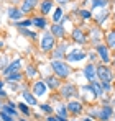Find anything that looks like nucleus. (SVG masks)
<instances>
[{"label": "nucleus", "instance_id": "f257e3e1", "mask_svg": "<svg viewBox=\"0 0 115 121\" xmlns=\"http://www.w3.org/2000/svg\"><path fill=\"white\" fill-rule=\"evenodd\" d=\"M51 69L54 70L56 77H59V79H66V77L71 75V67H69L67 62H62V60L54 59L53 62H51Z\"/></svg>", "mask_w": 115, "mask_h": 121}, {"label": "nucleus", "instance_id": "f03ea898", "mask_svg": "<svg viewBox=\"0 0 115 121\" xmlns=\"http://www.w3.org/2000/svg\"><path fill=\"white\" fill-rule=\"evenodd\" d=\"M54 36L51 35V33H48V31H44L43 33V36H41V43H39V48H41V51H44V52H48V51H51V49H54Z\"/></svg>", "mask_w": 115, "mask_h": 121}, {"label": "nucleus", "instance_id": "7ed1b4c3", "mask_svg": "<svg viewBox=\"0 0 115 121\" xmlns=\"http://www.w3.org/2000/svg\"><path fill=\"white\" fill-rule=\"evenodd\" d=\"M112 115H114V110H112L110 106H107V105L102 106L100 110H92V111H91V116H97L100 121H107Z\"/></svg>", "mask_w": 115, "mask_h": 121}, {"label": "nucleus", "instance_id": "20e7f679", "mask_svg": "<svg viewBox=\"0 0 115 121\" xmlns=\"http://www.w3.org/2000/svg\"><path fill=\"white\" fill-rule=\"evenodd\" d=\"M97 77L100 79V82H110L114 80V74H112V70H110V67H107V65H99L97 67Z\"/></svg>", "mask_w": 115, "mask_h": 121}, {"label": "nucleus", "instance_id": "39448f33", "mask_svg": "<svg viewBox=\"0 0 115 121\" xmlns=\"http://www.w3.org/2000/svg\"><path fill=\"white\" fill-rule=\"evenodd\" d=\"M87 57V54L84 51H79V49H71L67 54H66V59L67 62H79V60H84Z\"/></svg>", "mask_w": 115, "mask_h": 121}, {"label": "nucleus", "instance_id": "423d86ee", "mask_svg": "<svg viewBox=\"0 0 115 121\" xmlns=\"http://www.w3.org/2000/svg\"><path fill=\"white\" fill-rule=\"evenodd\" d=\"M46 93H48V85H46V82L44 80L35 82V85H33V95H35V97H44Z\"/></svg>", "mask_w": 115, "mask_h": 121}, {"label": "nucleus", "instance_id": "0eeeda50", "mask_svg": "<svg viewBox=\"0 0 115 121\" xmlns=\"http://www.w3.org/2000/svg\"><path fill=\"white\" fill-rule=\"evenodd\" d=\"M97 54L100 56V59H102L104 64H109L110 62V49L105 44H97Z\"/></svg>", "mask_w": 115, "mask_h": 121}, {"label": "nucleus", "instance_id": "6e6552de", "mask_svg": "<svg viewBox=\"0 0 115 121\" xmlns=\"http://www.w3.org/2000/svg\"><path fill=\"white\" fill-rule=\"evenodd\" d=\"M84 77L89 82H96L97 80V67L94 64H87L84 67Z\"/></svg>", "mask_w": 115, "mask_h": 121}, {"label": "nucleus", "instance_id": "1a4fd4ad", "mask_svg": "<svg viewBox=\"0 0 115 121\" xmlns=\"http://www.w3.org/2000/svg\"><path fill=\"white\" fill-rule=\"evenodd\" d=\"M20 67H21V59H15L12 64H8L2 72L3 75H10V74H15V72H20Z\"/></svg>", "mask_w": 115, "mask_h": 121}, {"label": "nucleus", "instance_id": "9d476101", "mask_svg": "<svg viewBox=\"0 0 115 121\" xmlns=\"http://www.w3.org/2000/svg\"><path fill=\"white\" fill-rule=\"evenodd\" d=\"M76 95H77L76 85H72V83H66V85H62V88H61V97L69 98V97H76Z\"/></svg>", "mask_w": 115, "mask_h": 121}, {"label": "nucleus", "instance_id": "9b49d317", "mask_svg": "<svg viewBox=\"0 0 115 121\" xmlns=\"http://www.w3.org/2000/svg\"><path fill=\"white\" fill-rule=\"evenodd\" d=\"M71 38H72V41H74V43H77V44H86V43H87V38H86L84 31H82V30H79V28L72 30Z\"/></svg>", "mask_w": 115, "mask_h": 121}, {"label": "nucleus", "instance_id": "f8f14e48", "mask_svg": "<svg viewBox=\"0 0 115 121\" xmlns=\"http://www.w3.org/2000/svg\"><path fill=\"white\" fill-rule=\"evenodd\" d=\"M66 51H67V43H59V46L54 49L53 57H54V59H58V60H61L64 56H66Z\"/></svg>", "mask_w": 115, "mask_h": 121}, {"label": "nucleus", "instance_id": "ddd939ff", "mask_svg": "<svg viewBox=\"0 0 115 121\" xmlns=\"http://www.w3.org/2000/svg\"><path fill=\"white\" fill-rule=\"evenodd\" d=\"M66 106H67V113H72V115L82 113V103H79V101H69Z\"/></svg>", "mask_w": 115, "mask_h": 121}, {"label": "nucleus", "instance_id": "4468645a", "mask_svg": "<svg viewBox=\"0 0 115 121\" xmlns=\"http://www.w3.org/2000/svg\"><path fill=\"white\" fill-rule=\"evenodd\" d=\"M51 35H53V36H58V38H64V35H66L64 26H62L61 23H53V26H51Z\"/></svg>", "mask_w": 115, "mask_h": 121}, {"label": "nucleus", "instance_id": "2eb2a0df", "mask_svg": "<svg viewBox=\"0 0 115 121\" xmlns=\"http://www.w3.org/2000/svg\"><path fill=\"white\" fill-rule=\"evenodd\" d=\"M8 17L12 18L13 21H20L21 20V17H23V12L20 10V8H15V7H12L10 10H8Z\"/></svg>", "mask_w": 115, "mask_h": 121}, {"label": "nucleus", "instance_id": "dca6fc26", "mask_svg": "<svg viewBox=\"0 0 115 121\" xmlns=\"http://www.w3.org/2000/svg\"><path fill=\"white\" fill-rule=\"evenodd\" d=\"M36 3H38V0H25L20 10H21L23 13H26V12H31V10L36 7Z\"/></svg>", "mask_w": 115, "mask_h": 121}, {"label": "nucleus", "instance_id": "f3484780", "mask_svg": "<svg viewBox=\"0 0 115 121\" xmlns=\"http://www.w3.org/2000/svg\"><path fill=\"white\" fill-rule=\"evenodd\" d=\"M39 8H41V13H43V15H48V13L53 10V2H51V0H43L41 5H39Z\"/></svg>", "mask_w": 115, "mask_h": 121}, {"label": "nucleus", "instance_id": "a211bd4d", "mask_svg": "<svg viewBox=\"0 0 115 121\" xmlns=\"http://www.w3.org/2000/svg\"><path fill=\"white\" fill-rule=\"evenodd\" d=\"M2 111H5V113H8L10 116H15L17 115V110H15V103H8V105H2Z\"/></svg>", "mask_w": 115, "mask_h": 121}, {"label": "nucleus", "instance_id": "6ab92c4d", "mask_svg": "<svg viewBox=\"0 0 115 121\" xmlns=\"http://www.w3.org/2000/svg\"><path fill=\"white\" fill-rule=\"evenodd\" d=\"M91 87H92V90H94V93H96V97H102L104 95V90H102V85H100V82H91Z\"/></svg>", "mask_w": 115, "mask_h": 121}, {"label": "nucleus", "instance_id": "aec40b11", "mask_svg": "<svg viewBox=\"0 0 115 121\" xmlns=\"http://www.w3.org/2000/svg\"><path fill=\"white\" fill-rule=\"evenodd\" d=\"M33 25L41 28V30H44L48 26V21H46V18H43V17H36V18H33Z\"/></svg>", "mask_w": 115, "mask_h": 121}, {"label": "nucleus", "instance_id": "412c9836", "mask_svg": "<svg viewBox=\"0 0 115 121\" xmlns=\"http://www.w3.org/2000/svg\"><path fill=\"white\" fill-rule=\"evenodd\" d=\"M56 113H58V116H59V118H66V116H67V106H64L62 103H58Z\"/></svg>", "mask_w": 115, "mask_h": 121}, {"label": "nucleus", "instance_id": "4be33fe9", "mask_svg": "<svg viewBox=\"0 0 115 121\" xmlns=\"http://www.w3.org/2000/svg\"><path fill=\"white\" fill-rule=\"evenodd\" d=\"M44 82H46L48 88H53V90H54V88L59 87V80H58V77H48Z\"/></svg>", "mask_w": 115, "mask_h": 121}, {"label": "nucleus", "instance_id": "5701e85b", "mask_svg": "<svg viewBox=\"0 0 115 121\" xmlns=\"http://www.w3.org/2000/svg\"><path fill=\"white\" fill-rule=\"evenodd\" d=\"M23 98L26 100L28 105H31V106H35V105H36V97H35V95H31L30 92H23Z\"/></svg>", "mask_w": 115, "mask_h": 121}, {"label": "nucleus", "instance_id": "b1692460", "mask_svg": "<svg viewBox=\"0 0 115 121\" xmlns=\"http://www.w3.org/2000/svg\"><path fill=\"white\" fill-rule=\"evenodd\" d=\"M107 48H109V49L114 48V49H115V30H114V31H110V33L107 35Z\"/></svg>", "mask_w": 115, "mask_h": 121}, {"label": "nucleus", "instance_id": "393cba45", "mask_svg": "<svg viewBox=\"0 0 115 121\" xmlns=\"http://www.w3.org/2000/svg\"><path fill=\"white\" fill-rule=\"evenodd\" d=\"M109 0H92V8H105Z\"/></svg>", "mask_w": 115, "mask_h": 121}, {"label": "nucleus", "instance_id": "a878e982", "mask_svg": "<svg viewBox=\"0 0 115 121\" xmlns=\"http://www.w3.org/2000/svg\"><path fill=\"white\" fill-rule=\"evenodd\" d=\"M62 20V10L61 8H56L54 13H53V23H59Z\"/></svg>", "mask_w": 115, "mask_h": 121}, {"label": "nucleus", "instance_id": "bb28decb", "mask_svg": "<svg viewBox=\"0 0 115 121\" xmlns=\"http://www.w3.org/2000/svg\"><path fill=\"white\" fill-rule=\"evenodd\" d=\"M18 110L23 113V115H26V116H30V115H31V111H30V108H28V105H26V103H18Z\"/></svg>", "mask_w": 115, "mask_h": 121}, {"label": "nucleus", "instance_id": "cd10ccee", "mask_svg": "<svg viewBox=\"0 0 115 121\" xmlns=\"http://www.w3.org/2000/svg\"><path fill=\"white\" fill-rule=\"evenodd\" d=\"M105 18H107V12H105V10H104V12H97V13H96L97 23H104V21H105Z\"/></svg>", "mask_w": 115, "mask_h": 121}, {"label": "nucleus", "instance_id": "c85d7f7f", "mask_svg": "<svg viewBox=\"0 0 115 121\" xmlns=\"http://www.w3.org/2000/svg\"><path fill=\"white\" fill-rule=\"evenodd\" d=\"M36 75H38V70H36L33 65H30V67L26 69V77H30V79H31V77H36Z\"/></svg>", "mask_w": 115, "mask_h": 121}, {"label": "nucleus", "instance_id": "c756f323", "mask_svg": "<svg viewBox=\"0 0 115 121\" xmlns=\"http://www.w3.org/2000/svg\"><path fill=\"white\" fill-rule=\"evenodd\" d=\"M12 80H21V74L20 72H15V74H10V75H7V82H12Z\"/></svg>", "mask_w": 115, "mask_h": 121}, {"label": "nucleus", "instance_id": "7c9ffc66", "mask_svg": "<svg viewBox=\"0 0 115 121\" xmlns=\"http://www.w3.org/2000/svg\"><path fill=\"white\" fill-rule=\"evenodd\" d=\"M0 120H2V121H15V118L10 116V115L5 113V111H0Z\"/></svg>", "mask_w": 115, "mask_h": 121}, {"label": "nucleus", "instance_id": "2f4dec72", "mask_svg": "<svg viewBox=\"0 0 115 121\" xmlns=\"http://www.w3.org/2000/svg\"><path fill=\"white\" fill-rule=\"evenodd\" d=\"M79 15H81L82 20H89V18H91V12H89V10H81Z\"/></svg>", "mask_w": 115, "mask_h": 121}, {"label": "nucleus", "instance_id": "473e14b6", "mask_svg": "<svg viewBox=\"0 0 115 121\" xmlns=\"http://www.w3.org/2000/svg\"><path fill=\"white\" fill-rule=\"evenodd\" d=\"M33 25V20H25V21H18L20 28H26V26H31Z\"/></svg>", "mask_w": 115, "mask_h": 121}, {"label": "nucleus", "instance_id": "72a5a7b5", "mask_svg": "<svg viewBox=\"0 0 115 121\" xmlns=\"http://www.w3.org/2000/svg\"><path fill=\"white\" fill-rule=\"evenodd\" d=\"M41 111H43V113H46V115H51L53 108H51L49 105H41Z\"/></svg>", "mask_w": 115, "mask_h": 121}, {"label": "nucleus", "instance_id": "f704fd0d", "mask_svg": "<svg viewBox=\"0 0 115 121\" xmlns=\"http://www.w3.org/2000/svg\"><path fill=\"white\" fill-rule=\"evenodd\" d=\"M100 85H102V90H105V92H109L112 88V83H109V82H100Z\"/></svg>", "mask_w": 115, "mask_h": 121}, {"label": "nucleus", "instance_id": "c9c22d12", "mask_svg": "<svg viewBox=\"0 0 115 121\" xmlns=\"http://www.w3.org/2000/svg\"><path fill=\"white\" fill-rule=\"evenodd\" d=\"M62 118H59V116H51V115H48V121H61Z\"/></svg>", "mask_w": 115, "mask_h": 121}, {"label": "nucleus", "instance_id": "e433bc0d", "mask_svg": "<svg viewBox=\"0 0 115 121\" xmlns=\"http://www.w3.org/2000/svg\"><path fill=\"white\" fill-rule=\"evenodd\" d=\"M0 97H7V93H5V92H3L2 88H0Z\"/></svg>", "mask_w": 115, "mask_h": 121}, {"label": "nucleus", "instance_id": "4c0bfd02", "mask_svg": "<svg viewBox=\"0 0 115 121\" xmlns=\"http://www.w3.org/2000/svg\"><path fill=\"white\" fill-rule=\"evenodd\" d=\"M82 121H94V120H92V118H84Z\"/></svg>", "mask_w": 115, "mask_h": 121}, {"label": "nucleus", "instance_id": "58836bf2", "mask_svg": "<svg viewBox=\"0 0 115 121\" xmlns=\"http://www.w3.org/2000/svg\"><path fill=\"white\" fill-rule=\"evenodd\" d=\"M18 121H26V120H25V118H20V120Z\"/></svg>", "mask_w": 115, "mask_h": 121}, {"label": "nucleus", "instance_id": "ea45409f", "mask_svg": "<svg viewBox=\"0 0 115 121\" xmlns=\"http://www.w3.org/2000/svg\"><path fill=\"white\" fill-rule=\"evenodd\" d=\"M2 87H3V82H0V88H2Z\"/></svg>", "mask_w": 115, "mask_h": 121}, {"label": "nucleus", "instance_id": "a19ab883", "mask_svg": "<svg viewBox=\"0 0 115 121\" xmlns=\"http://www.w3.org/2000/svg\"><path fill=\"white\" fill-rule=\"evenodd\" d=\"M2 46H3V43H2V41H0V48H2Z\"/></svg>", "mask_w": 115, "mask_h": 121}, {"label": "nucleus", "instance_id": "79ce46f5", "mask_svg": "<svg viewBox=\"0 0 115 121\" xmlns=\"http://www.w3.org/2000/svg\"><path fill=\"white\" fill-rule=\"evenodd\" d=\"M61 121H67V120H66V118H62V120H61Z\"/></svg>", "mask_w": 115, "mask_h": 121}, {"label": "nucleus", "instance_id": "37998d69", "mask_svg": "<svg viewBox=\"0 0 115 121\" xmlns=\"http://www.w3.org/2000/svg\"><path fill=\"white\" fill-rule=\"evenodd\" d=\"M59 2H66V0H59Z\"/></svg>", "mask_w": 115, "mask_h": 121}, {"label": "nucleus", "instance_id": "c03bdc74", "mask_svg": "<svg viewBox=\"0 0 115 121\" xmlns=\"http://www.w3.org/2000/svg\"><path fill=\"white\" fill-rule=\"evenodd\" d=\"M114 65H115V59H114Z\"/></svg>", "mask_w": 115, "mask_h": 121}, {"label": "nucleus", "instance_id": "a18cd8bd", "mask_svg": "<svg viewBox=\"0 0 115 121\" xmlns=\"http://www.w3.org/2000/svg\"><path fill=\"white\" fill-rule=\"evenodd\" d=\"M114 18H115V13H114Z\"/></svg>", "mask_w": 115, "mask_h": 121}, {"label": "nucleus", "instance_id": "49530a36", "mask_svg": "<svg viewBox=\"0 0 115 121\" xmlns=\"http://www.w3.org/2000/svg\"><path fill=\"white\" fill-rule=\"evenodd\" d=\"M0 108H2V105H0Z\"/></svg>", "mask_w": 115, "mask_h": 121}, {"label": "nucleus", "instance_id": "de8ad7c7", "mask_svg": "<svg viewBox=\"0 0 115 121\" xmlns=\"http://www.w3.org/2000/svg\"><path fill=\"white\" fill-rule=\"evenodd\" d=\"M114 3H115V0H114Z\"/></svg>", "mask_w": 115, "mask_h": 121}]
</instances>
